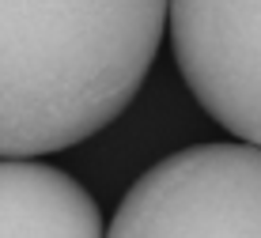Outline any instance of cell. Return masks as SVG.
Here are the masks:
<instances>
[{"mask_svg":"<svg viewBox=\"0 0 261 238\" xmlns=\"http://www.w3.org/2000/svg\"><path fill=\"white\" fill-rule=\"evenodd\" d=\"M106 238H261V148L197 144L159 159L133 181Z\"/></svg>","mask_w":261,"mask_h":238,"instance_id":"7a4b0ae2","label":"cell"},{"mask_svg":"<svg viewBox=\"0 0 261 238\" xmlns=\"http://www.w3.org/2000/svg\"><path fill=\"white\" fill-rule=\"evenodd\" d=\"M0 238H106L95 197L38 159H0Z\"/></svg>","mask_w":261,"mask_h":238,"instance_id":"277c9868","label":"cell"},{"mask_svg":"<svg viewBox=\"0 0 261 238\" xmlns=\"http://www.w3.org/2000/svg\"><path fill=\"white\" fill-rule=\"evenodd\" d=\"M170 42L193 98L261 148V0H170Z\"/></svg>","mask_w":261,"mask_h":238,"instance_id":"3957f363","label":"cell"},{"mask_svg":"<svg viewBox=\"0 0 261 238\" xmlns=\"http://www.w3.org/2000/svg\"><path fill=\"white\" fill-rule=\"evenodd\" d=\"M170 0H0V159L65 151L137 98Z\"/></svg>","mask_w":261,"mask_h":238,"instance_id":"6da1fadb","label":"cell"}]
</instances>
